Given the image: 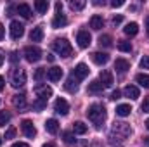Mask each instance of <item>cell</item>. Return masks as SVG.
I'll use <instances>...</instances> for the list:
<instances>
[{
	"label": "cell",
	"mask_w": 149,
	"mask_h": 147,
	"mask_svg": "<svg viewBox=\"0 0 149 147\" xmlns=\"http://www.w3.org/2000/svg\"><path fill=\"white\" fill-rule=\"evenodd\" d=\"M12 104H14L16 109H19V111L26 109V95L24 94H16L12 97Z\"/></svg>",
	"instance_id": "13"
},
{
	"label": "cell",
	"mask_w": 149,
	"mask_h": 147,
	"mask_svg": "<svg viewBox=\"0 0 149 147\" xmlns=\"http://www.w3.org/2000/svg\"><path fill=\"white\" fill-rule=\"evenodd\" d=\"M3 61H5V54H3V50L0 49V66L3 64Z\"/></svg>",
	"instance_id": "45"
},
{
	"label": "cell",
	"mask_w": 149,
	"mask_h": 147,
	"mask_svg": "<svg viewBox=\"0 0 149 147\" xmlns=\"http://www.w3.org/2000/svg\"><path fill=\"white\" fill-rule=\"evenodd\" d=\"M45 106H47V101H42V99H38L37 102L33 104V107L38 111H42V109H45Z\"/></svg>",
	"instance_id": "37"
},
{
	"label": "cell",
	"mask_w": 149,
	"mask_h": 147,
	"mask_svg": "<svg viewBox=\"0 0 149 147\" xmlns=\"http://www.w3.org/2000/svg\"><path fill=\"white\" fill-rule=\"evenodd\" d=\"M104 26V19H102V16H92V19H90V28L92 30H95V31H99L101 28Z\"/></svg>",
	"instance_id": "21"
},
{
	"label": "cell",
	"mask_w": 149,
	"mask_h": 147,
	"mask_svg": "<svg viewBox=\"0 0 149 147\" xmlns=\"http://www.w3.org/2000/svg\"><path fill=\"white\" fill-rule=\"evenodd\" d=\"M23 35H24V24L19 23V21H12L10 23V37H12V40H19Z\"/></svg>",
	"instance_id": "6"
},
{
	"label": "cell",
	"mask_w": 149,
	"mask_h": 147,
	"mask_svg": "<svg viewBox=\"0 0 149 147\" xmlns=\"http://www.w3.org/2000/svg\"><path fill=\"white\" fill-rule=\"evenodd\" d=\"M87 118L94 123L95 128H101L106 121V107L102 104H92L87 109Z\"/></svg>",
	"instance_id": "1"
},
{
	"label": "cell",
	"mask_w": 149,
	"mask_h": 147,
	"mask_svg": "<svg viewBox=\"0 0 149 147\" xmlns=\"http://www.w3.org/2000/svg\"><path fill=\"white\" fill-rule=\"evenodd\" d=\"M99 81L102 83V87H104V88H111L113 83H114L113 73H111V71H101V74H99Z\"/></svg>",
	"instance_id": "11"
},
{
	"label": "cell",
	"mask_w": 149,
	"mask_h": 147,
	"mask_svg": "<svg viewBox=\"0 0 149 147\" xmlns=\"http://www.w3.org/2000/svg\"><path fill=\"white\" fill-rule=\"evenodd\" d=\"M92 61H94L95 64H99V66H104V64L109 61V55H108L106 52H94V54H92Z\"/></svg>",
	"instance_id": "17"
},
{
	"label": "cell",
	"mask_w": 149,
	"mask_h": 147,
	"mask_svg": "<svg viewBox=\"0 0 149 147\" xmlns=\"http://www.w3.org/2000/svg\"><path fill=\"white\" fill-rule=\"evenodd\" d=\"M42 147H56V146H54V144H50V142H49V144H43V146H42Z\"/></svg>",
	"instance_id": "53"
},
{
	"label": "cell",
	"mask_w": 149,
	"mask_h": 147,
	"mask_svg": "<svg viewBox=\"0 0 149 147\" xmlns=\"http://www.w3.org/2000/svg\"><path fill=\"white\" fill-rule=\"evenodd\" d=\"M47 78L50 81H59L63 78V69L59 66H52L50 69H47Z\"/></svg>",
	"instance_id": "14"
},
{
	"label": "cell",
	"mask_w": 149,
	"mask_h": 147,
	"mask_svg": "<svg viewBox=\"0 0 149 147\" xmlns=\"http://www.w3.org/2000/svg\"><path fill=\"white\" fill-rule=\"evenodd\" d=\"M10 121V114L7 111H0V126H5Z\"/></svg>",
	"instance_id": "33"
},
{
	"label": "cell",
	"mask_w": 149,
	"mask_h": 147,
	"mask_svg": "<svg viewBox=\"0 0 149 147\" xmlns=\"http://www.w3.org/2000/svg\"><path fill=\"white\" fill-rule=\"evenodd\" d=\"M47 74V71H45V68H38L37 71H35V80L37 81H40V80H43V76Z\"/></svg>",
	"instance_id": "35"
},
{
	"label": "cell",
	"mask_w": 149,
	"mask_h": 147,
	"mask_svg": "<svg viewBox=\"0 0 149 147\" xmlns=\"http://www.w3.org/2000/svg\"><path fill=\"white\" fill-rule=\"evenodd\" d=\"M142 142H144V146L149 147V137H144V140H142Z\"/></svg>",
	"instance_id": "51"
},
{
	"label": "cell",
	"mask_w": 149,
	"mask_h": 147,
	"mask_svg": "<svg viewBox=\"0 0 149 147\" xmlns=\"http://www.w3.org/2000/svg\"><path fill=\"white\" fill-rule=\"evenodd\" d=\"M76 42H78V45H80L81 49H87V47L90 45V42H92V37H90L88 31L81 30V31L78 33V37H76Z\"/></svg>",
	"instance_id": "12"
},
{
	"label": "cell",
	"mask_w": 149,
	"mask_h": 147,
	"mask_svg": "<svg viewBox=\"0 0 149 147\" xmlns=\"http://www.w3.org/2000/svg\"><path fill=\"white\" fill-rule=\"evenodd\" d=\"M52 49L61 55V57H70L73 54V49H71V43L66 40V38H57L52 42Z\"/></svg>",
	"instance_id": "2"
},
{
	"label": "cell",
	"mask_w": 149,
	"mask_h": 147,
	"mask_svg": "<svg viewBox=\"0 0 149 147\" xmlns=\"http://www.w3.org/2000/svg\"><path fill=\"white\" fill-rule=\"evenodd\" d=\"M0 146H2V139H0Z\"/></svg>",
	"instance_id": "55"
},
{
	"label": "cell",
	"mask_w": 149,
	"mask_h": 147,
	"mask_svg": "<svg viewBox=\"0 0 149 147\" xmlns=\"http://www.w3.org/2000/svg\"><path fill=\"white\" fill-rule=\"evenodd\" d=\"M63 139H64L66 144H73L74 142V133L73 132H64V133H63Z\"/></svg>",
	"instance_id": "34"
},
{
	"label": "cell",
	"mask_w": 149,
	"mask_h": 147,
	"mask_svg": "<svg viewBox=\"0 0 149 147\" xmlns=\"http://www.w3.org/2000/svg\"><path fill=\"white\" fill-rule=\"evenodd\" d=\"M35 94H37L38 99L42 101H49V97H52V88L47 87V85H38L35 88Z\"/></svg>",
	"instance_id": "9"
},
{
	"label": "cell",
	"mask_w": 149,
	"mask_h": 147,
	"mask_svg": "<svg viewBox=\"0 0 149 147\" xmlns=\"http://www.w3.org/2000/svg\"><path fill=\"white\" fill-rule=\"evenodd\" d=\"M14 137H16V128L10 126V128L5 132V140H10V139H14Z\"/></svg>",
	"instance_id": "36"
},
{
	"label": "cell",
	"mask_w": 149,
	"mask_h": 147,
	"mask_svg": "<svg viewBox=\"0 0 149 147\" xmlns=\"http://www.w3.org/2000/svg\"><path fill=\"white\" fill-rule=\"evenodd\" d=\"M123 31H125L127 37H135V35L139 33V24H137V23H128V24L123 28Z\"/></svg>",
	"instance_id": "23"
},
{
	"label": "cell",
	"mask_w": 149,
	"mask_h": 147,
	"mask_svg": "<svg viewBox=\"0 0 149 147\" xmlns=\"http://www.w3.org/2000/svg\"><path fill=\"white\" fill-rule=\"evenodd\" d=\"M121 5H125L123 0H113L111 2V7H114V9H116V7H121Z\"/></svg>",
	"instance_id": "40"
},
{
	"label": "cell",
	"mask_w": 149,
	"mask_h": 147,
	"mask_svg": "<svg viewBox=\"0 0 149 147\" xmlns=\"http://www.w3.org/2000/svg\"><path fill=\"white\" fill-rule=\"evenodd\" d=\"M121 21H123V16H114V17H113V24H114V26H118Z\"/></svg>",
	"instance_id": "42"
},
{
	"label": "cell",
	"mask_w": 149,
	"mask_h": 147,
	"mask_svg": "<svg viewBox=\"0 0 149 147\" xmlns=\"http://www.w3.org/2000/svg\"><path fill=\"white\" fill-rule=\"evenodd\" d=\"M114 69L120 74H125L130 69V62H128L127 59H116V61H114Z\"/></svg>",
	"instance_id": "15"
},
{
	"label": "cell",
	"mask_w": 149,
	"mask_h": 147,
	"mask_svg": "<svg viewBox=\"0 0 149 147\" xmlns=\"http://www.w3.org/2000/svg\"><path fill=\"white\" fill-rule=\"evenodd\" d=\"M54 109L57 114H61V116H66L68 112H70V104H68V101L66 99H57L56 102H54Z\"/></svg>",
	"instance_id": "7"
},
{
	"label": "cell",
	"mask_w": 149,
	"mask_h": 147,
	"mask_svg": "<svg viewBox=\"0 0 149 147\" xmlns=\"http://www.w3.org/2000/svg\"><path fill=\"white\" fill-rule=\"evenodd\" d=\"M130 111H132V107H130L128 104H120V106L116 107V116H121V118H127V116L130 114Z\"/></svg>",
	"instance_id": "27"
},
{
	"label": "cell",
	"mask_w": 149,
	"mask_h": 147,
	"mask_svg": "<svg viewBox=\"0 0 149 147\" xmlns=\"http://www.w3.org/2000/svg\"><path fill=\"white\" fill-rule=\"evenodd\" d=\"M70 7H71L73 10H81V9L85 7V0H71V2H70Z\"/></svg>",
	"instance_id": "32"
},
{
	"label": "cell",
	"mask_w": 149,
	"mask_h": 147,
	"mask_svg": "<svg viewBox=\"0 0 149 147\" xmlns=\"http://www.w3.org/2000/svg\"><path fill=\"white\" fill-rule=\"evenodd\" d=\"M54 59H56V57H54L52 54H49V55H47V61H49V62H54Z\"/></svg>",
	"instance_id": "49"
},
{
	"label": "cell",
	"mask_w": 149,
	"mask_h": 147,
	"mask_svg": "<svg viewBox=\"0 0 149 147\" xmlns=\"http://www.w3.org/2000/svg\"><path fill=\"white\" fill-rule=\"evenodd\" d=\"M12 147H28V144H24V142H16Z\"/></svg>",
	"instance_id": "48"
},
{
	"label": "cell",
	"mask_w": 149,
	"mask_h": 147,
	"mask_svg": "<svg viewBox=\"0 0 149 147\" xmlns=\"http://www.w3.org/2000/svg\"><path fill=\"white\" fill-rule=\"evenodd\" d=\"M21 130H23V133H24L28 139H33V137L37 135V128H35V125H33L30 119H24V121L21 123Z\"/></svg>",
	"instance_id": "8"
},
{
	"label": "cell",
	"mask_w": 149,
	"mask_h": 147,
	"mask_svg": "<svg viewBox=\"0 0 149 147\" xmlns=\"http://www.w3.org/2000/svg\"><path fill=\"white\" fill-rule=\"evenodd\" d=\"M16 10H17V14L23 16L24 19H30V17H31V7H30L28 3H21V5H17Z\"/></svg>",
	"instance_id": "19"
},
{
	"label": "cell",
	"mask_w": 149,
	"mask_h": 147,
	"mask_svg": "<svg viewBox=\"0 0 149 147\" xmlns=\"http://www.w3.org/2000/svg\"><path fill=\"white\" fill-rule=\"evenodd\" d=\"M144 125H146V128L149 130V119H146V123H144Z\"/></svg>",
	"instance_id": "54"
},
{
	"label": "cell",
	"mask_w": 149,
	"mask_h": 147,
	"mask_svg": "<svg viewBox=\"0 0 149 147\" xmlns=\"http://www.w3.org/2000/svg\"><path fill=\"white\" fill-rule=\"evenodd\" d=\"M123 95L128 97V99H134V101H135V99H139L141 94H139V88H137L135 85H127V87L123 88Z\"/></svg>",
	"instance_id": "16"
},
{
	"label": "cell",
	"mask_w": 149,
	"mask_h": 147,
	"mask_svg": "<svg viewBox=\"0 0 149 147\" xmlns=\"http://www.w3.org/2000/svg\"><path fill=\"white\" fill-rule=\"evenodd\" d=\"M9 61H10L12 64H16V62H17V52H10V57H9Z\"/></svg>",
	"instance_id": "43"
},
{
	"label": "cell",
	"mask_w": 149,
	"mask_h": 147,
	"mask_svg": "<svg viewBox=\"0 0 149 147\" xmlns=\"http://www.w3.org/2000/svg\"><path fill=\"white\" fill-rule=\"evenodd\" d=\"M113 133L116 137H120V139H127V137L132 135V128L127 123H114L113 125Z\"/></svg>",
	"instance_id": "5"
},
{
	"label": "cell",
	"mask_w": 149,
	"mask_h": 147,
	"mask_svg": "<svg viewBox=\"0 0 149 147\" xmlns=\"http://www.w3.org/2000/svg\"><path fill=\"white\" fill-rule=\"evenodd\" d=\"M102 90H104V87H102V83H101L99 80H94V81L88 83V92H92V94H99V92H102Z\"/></svg>",
	"instance_id": "25"
},
{
	"label": "cell",
	"mask_w": 149,
	"mask_h": 147,
	"mask_svg": "<svg viewBox=\"0 0 149 147\" xmlns=\"http://www.w3.org/2000/svg\"><path fill=\"white\" fill-rule=\"evenodd\" d=\"M120 97H121V92H120V90H114L111 94V101H118Z\"/></svg>",
	"instance_id": "41"
},
{
	"label": "cell",
	"mask_w": 149,
	"mask_h": 147,
	"mask_svg": "<svg viewBox=\"0 0 149 147\" xmlns=\"http://www.w3.org/2000/svg\"><path fill=\"white\" fill-rule=\"evenodd\" d=\"M3 87H5V80H3V76H0V92L3 90Z\"/></svg>",
	"instance_id": "47"
},
{
	"label": "cell",
	"mask_w": 149,
	"mask_h": 147,
	"mask_svg": "<svg viewBox=\"0 0 149 147\" xmlns=\"http://www.w3.org/2000/svg\"><path fill=\"white\" fill-rule=\"evenodd\" d=\"M87 146V142H85V140H81V142H78V144H76V147H85Z\"/></svg>",
	"instance_id": "50"
},
{
	"label": "cell",
	"mask_w": 149,
	"mask_h": 147,
	"mask_svg": "<svg viewBox=\"0 0 149 147\" xmlns=\"http://www.w3.org/2000/svg\"><path fill=\"white\" fill-rule=\"evenodd\" d=\"M118 49H120L121 52H132V43L127 42V40H120V42H118Z\"/></svg>",
	"instance_id": "30"
},
{
	"label": "cell",
	"mask_w": 149,
	"mask_h": 147,
	"mask_svg": "<svg viewBox=\"0 0 149 147\" xmlns=\"http://www.w3.org/2000/svg\"><path fill=\"white\" fill-rule=\"evenodd\" d=\"M56 10H57V14H59V12H63V3H61V2H57V3H56Z\"/></svg>",
	"instance_id": "44"
},
{
	"label": "cell",
	"mask_w": 149,
	"mask_h": 147,
	"mask_svg": "<svg viewBox=\"0 0 149 147\" xmlns=\"http://www.w3.org/2000/svg\"><path fill=\"white\" fill-rule=\"evenodd\" d=\"M45 130L49 132V133H57V130H59V123H57V119H54V118H50V119H47L45 121Z\"/></svg>",
	"instance_id": "22"
},
{
	"label": "cell",
	"mask_w": 149,
	"mask_h": 147,
	"mask_svg": "<svg viewBox=\"0 0 149 147\" xmlns=\"http://www.w3.org/2000/svg\"><path fill=\"white\" fill-rule=\"evenodd\" d=\"M24 83H26V71L23 68H16L10 76V85L14 88H21V87H24Z\"/></svg>",
	"instance_id": "3"
},
{
	"label": "cell",
	"mask_w": 149,
	"mask_h": 147,
	"mask_svg": "<svg viewBox=\"0 0 149 147\" xmlns=\"http://www.w3.org/2000/svg\"><path fill=\"white\" fill-rule=\"evenodd\" d=\"M141 68H142V69H149V57L148 55H144V57L141 59Z\"/></svg>",
	"instance_id": "38"
},
{
	"label": "cell",
	"mask_w": 149,
	"mask_h": 147,
	"mask_svg": "<svg viewBox=\"0 0 149 147\" xmlns=\"http://www.w3.org/2000/svg\"><path fill=\"white\" fill-rule=\"evenodd\" d=\"M88 73H90V69H88V66L87 64H83V62H80L76 68H74V71L71 74H73L74 78L80 81V80H83V78H87L88 76Z\"/></svg>",
	"instance_id": "10"
},
{
	"label": "cell",
	"mask_w": 149,
	"mask_h": 147,
	"mask_svg": "<svg viewBox=\"0 0 149 147\" xmlns=\"http://www.w3.org/2000/svg\"><path fill=\"white\" fill-rule=\"evenodd\" d=\"M64 88L68 90V92H71V94H74L76 90H78V80L74 78L73 74L66 80V83H64Z\"/></svg>",
	"instance_id": "20"
},
{
	"label": "cell",
	"mask_w": 149,
	"mask_h": 147,
	"mask_svg": "<svg viewBox=\"0 0 149 147\" xmlns=\"http://www.w3.org/2000/svg\"><path fill=\"white\" fill-rule=\"evenodd\" d=\"M30 40H31V42H42V40H43V30H42V26H37V28L31 30Z\"/></svg>",
	"instance_id": "24"
},
{
	"label": "cell",
	"mask_w": 149,
	"mask_h": 147,
	"mask_svg": "<svg viewBox=\"0 0 149 147\" xmlns=\"http://www.w3.org/2000/svg\"><path fill=\"white\" fill-rule=\"evenodd\" d=\"M99 45H101V47H111L113 45L111 37H109V35H101V37H99Z\"/></svg>",
	"instance_id": "31"
},
{
	"label": "cell",
	"mask_w": 149,
	"mask_h": 147,
	"mask_svg": "<svg viewBox=\"0 0 149 147\" xmlns=\"http://www.w3.org/2000/svg\"><path fill=\"white\" fill-rule=\"evenodd\" d=\"M146 30H148V33H149V16H148V19H146Z\"/></svg>",
	"instance_id": "52"
},
{
	"label": "cell",
	"mask_w": 149,
	"mask_h": 147,
	"mask_svg": "<svg viewBox=\"0 0 149 147\" xmlns=\"http://www.w3.org/2000/svg\"><path fill=\"white\" fill-rule=\"evenodd\" d=\"M135 81H137L141 87H144V88H149V74H144V73L137 74V76H135Z\"/></svg>",
	"instance_id": "29"
},
{
	"label": "cell",
	"mask_w": 149,
	"mask_h": 147,
	"mask_svg": "<svg viewBox=\"0 0 149 147\" xmlns=\"http://www.w3.org/2000/svg\"><path fill=\"white\" fill-rule=\"evenodd\" d=\"M35 9H37L38 14H45L49 10V2L47 0H37L35 2Z\"/></svg>",
	"instance_id": "28"
},
{
	"label": "cell",
	"mask_w": 149,
	"mask_h": 147,
	"mask_svg": "<svg viewBox=\"0 0 149 147\" xmlns=\"http://www.w3.org/2000/svg\"><path fill=\"white\" fill-rule=\"evenodd\" d=\"M68 24V19H66V16L63 14V12H59V14H56V17L52 19V28H63V26H66Z\"/></svg>",
	"instance_id": "18"
},
{
	"label": "cell",
	"mask_w": 149,
	"mask_h": 147,
	"mask_svg": "<svg viewBox=\"0 0 149 147\" xmlns=\"http://www.w3.org/2000/svg\"><path fill=\"white\" fill-rule=\"evenodd\" d=\"M141 109L144 111V112H149V97H146V99H144V102L141 104Z\"/></svg>",
	"instance_id": "39"
},
{
	"label": "cell",
	"mask_w": 149,
	"mask_h": 147,
	"mask_svg": "<svg viewBox=\"0 0 149 147\" xmlns=\"http://www.w3.org/2000/svg\"><path fill=\"white\" fill-rule=\"evenodd\" d=\"M3 35H5V28H3V24L0 23V40L3 38Z\"/></svg>",
	"instance_id": "46"
},
{
	"label": "cell",
	"mask_w": 149,
	"mask_h": 147,
	"mask_svg": "<svg viewBox=\"0 0 149 147\" xmlns=\"http://www.w3.org/2000/svg\"><path fill=\"white\" fill-rule=\"evenodd\" d=\"M23 54H24V59L28 62H38L42 59V50L38 47H33V45H28Z\"/></svg>",
	"instance_id": "4"
},
{
	"label": "cell",
	"mask_w": 149,
	"mask_h": 147,
	"mask_svg": "<svg viewBox=\"0 0 149 147\" xmlns=\"http://www.w3.org/2000/svg\"><path fill=\"white\" fill-rule=\"evenodd\" d=\"M73 133H76V135H85V133H87V125H85L83 121L73 123Z\"/></svg>",
	"instance_id": "26"
}]
</instances>
